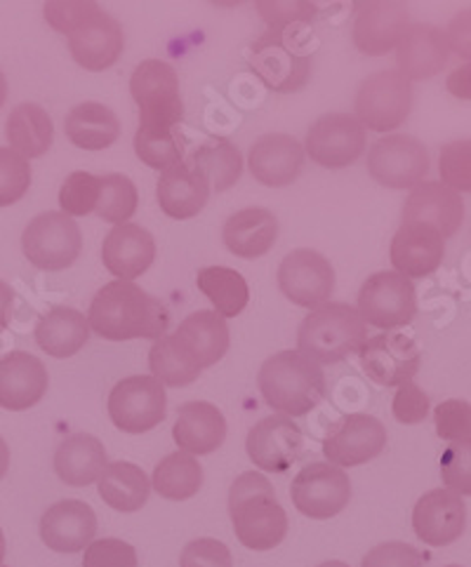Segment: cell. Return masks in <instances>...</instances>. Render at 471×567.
<instances>
[{"label": "cell", "mask_w": 471, "mask_h": 567, "mask_svg": "<svg viewBox=\"0 0 471 567\" xmlns=\"http://www.w3.org/2000/svg\"><path fill=\"white\" fill-rule=\"evenodd\" d=\"M188 161L201 169L207 184H211V192H217V194L232 188L243 173L240 151L226 140L205 142L194 151L192 156H188Z\"/></svg>", "instance_id": "f35d334b"}, {"label": "cell", "mask_w": 471, "mask_h": 567, "mask_svg": "<svg viewBox=\"0 0 471 567\" xmlns=\"http://www.w3.org/2000/svg\"><path fill=\"white\" fill-rule=\"evenodd\" d=\"M0 567H3V565H0Z\"/></svg>", "instance_id": "e7e4bbea"}, {"label": "cell", "mask_w": 471, "mask_h": 567, "mask_svg": "<svg viewBox=\"0 0 471 567\" xmlns=\"http://www.w3.org/2000/svg\"><path fill=\"white\" fill-rule=\"evenodd\" d=\"M358 353H361L364 372L380 386H403L412 382L422 363V353L414 339L403 332L370 337Z\"/></svg>", "instance_id": "5bb4252c"}, {"label": "cell", "mask_w": 471, "mask_h": 567, "mask_svg": "<svg viewBox=\"0 0 471 567\" xmlns=\"http://www.w3.org/2000/svg\"><path fill=\"white\" fill-rule=\"evenodd\" d=\"M94 8L98 3H85V0H52L45 3V19L54 31L69 33Z\"/></svg>", "instance_id": "db71d44e"}, {"label": "cell", "mask_w": 471, "mask_h": 567, "mask_svg": "<svg viewBox=\"0 0 471 567\" xmlns=\"http://www.w3.org/2000/svg\"><path fill=\"white\" fill-rule=\"evenodd\" d=\"M301 445H305V439H301L299 426L283 414L257 422L245 441L248 457L267 474L288 471L301 455Z\"/></svg>", "instance_id": "ac0fdd59"}, {"label": "cell", "mask_w": 471, "mask_h": 567, "mask_svg": "<svg viewBox=\"0 0 471 567\" xmlns=\"http://www.w3.org/2000/svg\"><path fill=\"white\" fill-rule=\"evenodd\" d=\"M259 391L283 417L309 414L326 395V374L301 351H280L264 361L257 377Z\"/></svg>", "instance_id": "3957f363"}, {"label": "cell", "mask_w": 471, "mask_h": 567, "mask_svg": "<svg viewBox=\"0 0 471 567\" xmlns=\"http://www.w3.org/2000/svg\"><path fill=\"white\" fill-rule=\"evenodd\" d=\"M151 485L156 493L170 502H184L198 495L203 485V466L194 455L186 452H173L156 466Z\"/></svg>", "instance_id": "8d00e7d4"}, {"label": "cell", "mask_w": 471, "mask_h": 567, "mask_svg": "<svg viewBox=\"0 0 471 567\" xmlns=\"http://www.w3.org/2000/svg\"><path fill=\"white\" fill-rule=\"evenodd\" d=\"M368 339V326L361 313L342 301H326L301 320L297 332V351L316 363H339L358 353Z\"/></svg>", "instance_id": "277c9868"}, {"label": "cell", "mask_w": 471, "mask_h": 567, "mask_svg": "<svg viewBox=\"0 0 471 567\" xmlns=\"http://www.w3.org/2000/svg\"><path fill=\"white\" fill-rule=\"evenodd\" d=\"M6 100H8V83H6L3 71H0V109H3Z\"/></svg>", "instance_id": "91938a15"}, {"label": "cell", "mask_w": 471, "mask_h": 567, "mask_svg": "<svg viewBox=\"0 0 471 567\" xmlns=\"http://www.w3.org/2000/svg\"><path fill=\"white\" fill-rule=\"evenodd\" d=\"M173 439L186 455H211L226 439L224 414L205 401L184 403L177 410Z\"/></svg>", "instance_id": "f546056e"}, {"label": "cell", "mask_w": 471, "mask_h": 567, "mask_svg": "<svg viewBox=\"0 0 471 567\" xmlns=\"http://www.w3.org/2000/svg\"><path fill=\"white\" fill-rule=\"evenodd\" d=\"M410 17L403 3H364L354 19V45L368 56H382L401 43Z\"/></svg>", "instance_id": "7402d4cb"}, {"label": "cell", "mask_w": 471, "mask_h": 567, "mask_svg": "<svg viewBox=\"0 0 471 567\" xmlns=\"http://www.w3.org/2000/svg\"><path fill=\"white\" fill-rule=\"evenodd\" d=\"M387 445L385 424L372 414H347L324 441V455L332 466H361Z\"/></svg>", "instance_id": "2e32d148"}, {"label": "cell", "mask_w": 471, "mask_h": 567, "mask_svg": "<svg viewBox=\"0 0 471 567\" xmlns=\"http://www.w3.org/2000/svg\"><path fill=\"white\" fill-rule=\"evenodd\" d=\"M165 386L154 377L135 374L121 380L109 393V417L125 433H146L165 420Z\"/></svg>", "instance_id": "8fae6325"}, {"label": "cell", "mask_w": 471, "mask_h": 567, "mask_svg": "<svg viewBox=\"0 0 471 567\" xmlns=\"http://www.w3.org/2000/svg\"><path fill=\"white\" fill-rule=\"evenodd\" d=\"M6 135L10 148L17 151L22 158H41L48 154L54 140V127L48 111L38 104L24 102L12 109L6 123Z\"/></svg>", "instance_id": "e575fe53"}, {"label": "cell", "mask_w": 471, "mask_h": 567, "mask_svg": "<svg viewBox=\"0 0 471 567\" xmlns=\"http://www.w3.org/2000/svg\"><path fill=\"white\" fill-rule=\"evenodd\" d=\"M156 196L161 210L173 219H192L196 217L207 198H211V184L203 177L201 169L184 158L161 175Z\"/></svg>", "instance_id": "4316f807"}, {"label": "cell", "mask_w": 471, "mask_h": 567, "mask_svg": "<svg viewBox=\"0 0 471 567\" xmlns=\"http://www.w3.org/2000/svg\"><path fill=\"white\" fill-rule=\"evenodd\" d=\"M90 337L88 318L69 307L50 309L35 326V344L52 358L79 353Z\"/></svg>", "instance_id": "d6a6232c"}, {"label": "cell", "mask_w": 471, "mask_h": 567, "mask_svg": "<svg viewBox=\"0 0 471 567\" xmlns=\"http://www.w3.org/2000/svg\"><path fill=\"white\" fill-rule=\"evenodd\" d=\"M422 565H424L422 554L406 542H387V544L375 546V549H370L361 560V567H422Z\"/></svg>", "instance_id": "816d5d0a"}, {"label": "cell", "mask_w": 471, "mask_h": 567, "mask_svg": "<svg viewBox=\"0 0 471 567\" xmlns=\"http://www.w3.org/2000/svg\"><path fill=\"white\" fill-rule=\"evenodd\" d=\"M104 443L92 433H73L54 452V474L71 487L98 483L106 464Z\"/></svg>", "instance_id": "4dcf8cb0"}, {"label": "cell", "mask_w": 471, "mask_h": 567, "mask_svg": "<svg viewBox=\"0 0 471 567\" xmlns=\"http://www.w3.org/2000/svg\"><path fill=\"white\" fill-rule=\"evenodd\" d=\"M173 342L198 370L213 368L229 349V328L215 311H196L182 320Z\"/></svg>", "instance_id": "484cf974"}, {"label": "cell", "mask_w": 471, "mask_h": 567, "mask_svg": "<svg viewBox=\"0 0 471 567\" xmlns=\"http://www.w3.org/2000/svg\"><path fill=\"white\" fill-rule=\"evenodd\" d=\"M250 173L264 186L293 184L305 165V148L290 135H264L250 148Z\"/></svg>", "instance_id": "f1b7e54d"}, {"label": "cell", "mask_w": 471, "mask_h": 567, "mask_svg": "<svg viewBox=\"0 0 471 567\" xmlns=\"http://www.w3.org/2000/svg\"><path fill=\"white\" fill-rule=\"evenodd\" d=\"M48 391V370L35 355L12 351L0 358V408L29 410L43 401Z\"/></svg>", "instance_id": "d4e9b609"}, {"label": "cell", "mask_w": 471, "mask_h": 567, "mask_svg": "<svg viewBox=\"0 0 471 567\" xmlns=\"http://www.w3.org/2000/svg\"><path fill=\"white\" fill-rule=\"evenodd\" d=\"M446 87L458 100H471V62L458 66L455 71H450L446 79Z\"/></svg>", "instance_id": "9f6ffc18"}, {"label": "cell", "mask_w": 471, "mask_h": 567, "mask_svg": "<svg viewBox=\"0 0 471 567\" xmlns=\"http://www.w3.org/2000/svg\"><path fill=\"white\" fill-rule=\"evenodd\" d=\"M69 50L75 64L88 71H104L119 62L123 52V29L116 19L94 8L69 33Z\"/></svg>", "instance_id": "e0dca14e"}, {"label": "cell", "mask_w": 471, "mask_h": 567, "mask_svg": "<svg viewBox=\"0 0 471 567\" xmlns=\"http://www.w3.org/2000/svg\"><path fill=\"white\" fill-rule=\"evenodd\" d=\"M403 221H422L443 238L455 236L464 221V203L443 182H422L410 192L403 205Z\"/></svg>", "instance_id": "cb8c5ba5"}, {"label": "cell", "mask_w": 471, "mask_h": 567, "mask_svg": "<svg viewBox=\"0 0 471 567\" xmlns=\"http://www.w3.org/2000/svg\"><path fill=\"white\" fill-rule=\"evenodd\" d=\"M100 497L121 514H135L146 504L151 483L137 464L113 462L98 481Z\"/></svg>", "instance_id": "d590c367"}, {"label": "cell", "mask_w": 471, "mask_h": 567, "mask_svg": "<svg viewBox=\"0 0 471 567\" xmlns=\"http://www.w3.org/2000/svg\"><path fill=\"white\" fill-rule=\"evenodd\" d=\"M229 516L245 549L272 551L288 535V516L274 485L257 471H245L229 489Z\"/></svg>", "instance_id": "7a4b0ae2"}, {"label": "cell", "mask_w": 471, "mask_h": 567, "mask_svg": "<svg viewBox=\"0 0 471 567\" xmlns=\"http://www.w3.org/2000/svg\"><path fill=\"white\" fill-rule=\"evenodd\" d=\"M370 177L387 188H414L429 173V154L420 140L387 135L368 154Z\"/></svg>", "instance_id": "7c38bea8"}, {"label": "cell", "mask_w": 471, "mask_h": 567, "mask_svg": "<svg viewBox=\"0 0 471 567\" xmlns=\"http://www.w3.org/2000/svg\"><path fill=\"white\" fill-rule=\"evenodd\" d=\"M149 368L151 377L158 380L163 386H188L198 380L201 370L184 358V353L173 342V334L156 339L149 351Z\"/></svg>", "instance_id": "ab89813d"}, {"label": "cell", "mask_w": 471, "mask_h": 567, "mask_svg": "<svg viewBox=\"0 0 471 567\" xmlns=\"http://www.w3.org/2000/svg\"><path fill=\"white\" fill-rule=\"evenodd\" d=\"M156 259V240L137 224L113 226L102 245V261L109 274L132 282L149 271Z\"/></svg>", "instance_id": "603a6c76"}, {"label": "cell", "mask_w": 471, "mask_h": 567, "mask_svg": "<svg viewBox=\"0 0 471 567\" xmlns=\"http://www.w3.org/2000/svg\"><path fill=\"white\" fill-rule=\"evenodd\" d=\"M12 299L14 292L8 286V282L0 280V332L8 328V320H10V309H12Z\"/></svg>", "instance_id": "6f0895ef"}, {"label": "cell", "mask_w": 471, "mask_h": 567, "mask_svg": "<svg viewBox=\"0 0 471 567\" xmlns=\"http://www.w3.org/2000/svg\"><path fill=\"white\" fill-rule=\"evenodd\" d=\"M100 196V177L90 173H73L60 188V205L66 217H85L94 213Z\"/></svg>", "instance_id": "7bdbcfd3"}, {"label": "cell", "mask_w": 471, "mask_h": 567, "mask_svg": "<svg viewBox=\"0 0 471 567\" xmlns=\"http://www.w3.org/2000/svg\"><path fill=\"white\" fill-rule=\"evenodd\" d=\"M83 567H140L135 546L123 539H94L83 556Z\"/></svg>", "instance_id": "681fc988"}, {"label": "cell", "mask_w": 471, "mask_h": 567, "mask_svg": "<svg viewBox=\"0 0 471 567\" xmlns=\"http://www.w3.org/2000/svg\"><path fill=\"white\" fill-rule=\"evenodd\" d=\"M356 311L361 313L366 326L393 332L408 326L418 313V297L410 278L396 271H380L364 282Z\"/></svg>", "instance_id": "9c48e42d"}, {"label": "cell", "mask_w": 471, "mask_h": 567, "mask_svg": "<svg viewBox=\"0 0 471 567\" xmlns=\"http://www.w3.org/2000/svg\"><path fill=\"white\" fill-rule=\"evenodd\" d=\"M441 476L450 493L471 495V441L450 443L441 457Z\"/></svg>", "instance_id": "bcb514c9"}, {"label": "cell", "mask_w": 471, "mask_h": 567, "mask_svg": "<svg viewBox=\"0 0 471 567\" xmlns=\"http://www.w3.org/2000/svg\"><path fill=\"white\" fill-rule=\"evenodd\" d=\"M8 468H10V447L3 439H0V478H6Z\"/></svg>", "instance_id": "680465c9"}, {"label": "cell", "mask_w": 471, "mask_h": 567, "mask_svg": "<svg viewBox=\"0 0 471 567\" xmlns=\"http://www.w3.org/2000/svg\"><path fill=\"white\" fill-rule=\"evenodd\" d=\"M290 499L301 516L328 520L347 508L351 499V481L339 466L311 462L293 478Z\"/></svg>", "instance_id": "30bf717a"}, {"label": "cell", "mask_w": 471, "mask_h": 567, "mask_svg": "<svg viewBox=\"0 0 471 567\" xmlns=\"http://www.w3.org/2000/svg\"><path fill=\"white\" fill-rule=\"evenodd\" d=\"M130 94L140 106V125L177 130L184 116L180 79L173 64L161 60L142 62L130 79Z\"/></svg>", "instance_id": "8992f818"}, {"label": "cell", "mask_w": 471, "mask_h": 567, "mask_svg": "<svg viewBox=\"0 0 471 567\" xmlns=\"http://www.w3.org/2000/svg\"><path fill=\"white\" fill-rule=\"evenodd\" d=\"M391 264L406 278H424L441 267L446 238L422 221H403L391 240Z\"/></svg>", "instance_id": "44dd1931"}, {"label": "cell", "mask_w": 471, "mask_h": 567, "mask_svg": "<svg viewBox=\"0 0 471 567\" xmlns=\"http://www.w3.org/2000/svg\"><path fill=\"white\" fill-rule=\"evenodd\" d=\"M31 186V165L10 146H0V207L24 198Z\"/></svg>", "instance_id": "ee69618b"}, {"label": "cell", "mask_w": 471, "mask_h": 567, "mask_svg": "<svg viewBox=\"0 0 471 567\" xmlns=\"http://www.w3.org/2000/svg\"><path fill=\"white\" fill-rule=\"evenodd\" d=\"M222 238L226 250L243 259L267 255L278 238L276 217L264 207H248L226 219Z\"/></svg>", "instance_id": "1f68e13d"}, {"label": "cell", "mask_w": 471, "mask_h": 567, "mask_svg": "<svg viewBox=\"0 0 471 567\" xmlns=\"http://www.w3.org/2000/svg\"><path fill=\"white\" fill-rule=\"evenodd\" d=\"M257 12L269 29H290L309 24L316 17V6L307 0H259Z\"/></svg>", "instance_id": "7dc6e473"}, {"label": "cell", "mask_w": 471, "mask_h": 567, "mask_svg": "<svg viewBox=\"0 0 471 567\" xmlns=\"http://www.w3.org/2000/svg\"><path fill=\"white\" fill-rule=\"evenodd\" d=\"M98 535V514L81 499L52 504L41 518V539L57 554H79Z\"/></svg>", "instance_id": "d6986e66"}, {"label": "cell", "mask_w": 471, "mask_h": 567, "mask_svg": "<svg viewBox=\"0 0 471 567\" xmlns=\"http://www.w3.org/2000/svg\"><path fill=\"white\" fill-rule=\"evenodd\" d=\"M439 169L448 188L458 194H471V140L446 144L441 148Z\"/></svg>", "instance_id": "f6af8a7d"}, {"label": "cell", "mask_w": 471, "mask_h": 567, "mask_svg": "<svg viewBox=\"0 0 471 567\" xmlns=\"http://www.w3.org/2000/svg\"><path fill=\"white\" fill-rule=\"evenodd\" d=\"M64 132L79 148L102 151L121 137V123L109 106L98 102H83L69 111Z\"/></svg>", "instance_id": "836d02e7"}, {"label": "cell", "mask_w": 471, "mask_h": 567, "mask_svg": "<svg viewBox=\"0 0 471 567\" xmlns=\"http://www.w3.org/2000/svg\"><path fill=\"white\" fill-rule=\"evenodd\" d=\"M429 414V395L418 384H403L393 395V417L401 424H420Z\"/></svg>", "instance_id": "f5cc1de1"}, {"label": "cell", "mask_w": 471, "mask_h": 567, "mask_svg": "<svg viewBox=\"0 0 471 567\" xmlns=\"http://www.w3.org/2000/svg\"><path fill=\"white\" fill-rule=\"evenodd\" d=\"M446 41H448V50L462 56V60L471 62V8L452 17V22L448 24V31H446Z\"/></svg>", "instance_id": "11a10c76"}, {"label": "cell", "mask_w": 471, "mask_h": 567, "mask_svg": "<svg viewBox=\"0 0 471 567\" xmlns=\"http://www.w3.org/2000/svg\"><path fill=\"white\" fill-rule=\"evenodd\" d=\"M318 567H349V565L342 560H328V563H320Z\"/></svg>", "instance_id": "94428289"}, {"label": "cell", "mask_w": 471, "mask_h": 567, "mask_svg": "<svg viewBox=\"0 0 471 567\" xmlns=\"http://www.w3.org/2000/svg\"><path fill=\"white\" fill-rule=\"evenodd\" d=\"M437 433L443 441H471V405L460 399H450L433 410Z\"/></svg>", "instance_id": "c3c4849f"}, {"label": "cell", "mask_w": 471, "mask_h": 567, "mask_svg": "<svg viewBox=\"0 0 471 567\" xmlns=\"http://www.w3.org/2000/svg\"><path fill=\"white\" fill-rule=\"evenodd\" d=\"M196 286L213 301L215 313L222 318H236L245 307H248V282L229 267L201 269L196 276Z\"/></svg>", "instance_id": "74e56055"}, {"label": "cell", "mask_w": 471, "mask_h": 567, "mask_svg": "<svg viewBox=\"0 0 471 567\" xmlns=\"http://www.w3.org/2000/svg\"><path fill=\"white\" fill-rule=\"evenodd\" d=\"M467 527L464 499L450 489H431L412 508V530L429 546L458 542Z\"/></svg>", "instance_id": "ffe728a7"}, {"label": "cell", "mask_w": 471, "mask_h": 567, "mask_svg": "<svg viewBox=\"0 0 471 567\" xmlns=\"http://www.w3.org/2000/svg\"><path fill=\"white\" fill-rule=\"evenodd\" d=\"M299 27L264 31L250 50V66L274 92H297L309 81L311 52Z\"/></svg>", "instance_id": "5b68a950"}, {"label": "cell", "mask_w": 471, "mask_h": 567, "mask_svg": "<svg viewBox=\"0 0 471 567\" xmlns=\"http://www.w3.org/2000/svg\"><path fill=\"white\" fill-rule=\"evenodd\" d=\"M3 558H6V535L0 530V563H3Z\"/></svg>", "instance_id": "6125c7cd"}, {"label": "cell", "mask_w": 471, "mask_h": 567, "mask_svg": "<svg viewBox=\"0 0 471 567\" xmlns=\"http://www.w3.org/2000/svg\"><path fill=\"white\" fill-rule=\"evenodd\" d=\"M135 151L142 163L154 169H170L182 163L184 146L177 130L173 127H144L140 125L135 132Z\"/></svg>", "instance_id": "60d3db41"}, {"label": "cell", "mask_w": 471, "mask_h": 567, "mask_svg": "<svg viewBox=\"0 0 471 567\" xmlns=\"http://www.w3.org/2000/svg\"><path fill=\"white\" fill-rule=\"evenodd\" d=\"M90 330L111 342L161 339L170 328V313L161 299L146 295L135 282L113 280L94 295L88 311Z\"/></svg>", "instance_id": "6da1fadb"}, {"label": "cell", "mask_w": 471, "mask_h": 567, "mask_svg": "<svg viewBox=\"0 0 471 567\" xmlns=\"http://www.w3.org/2000/svg\"><path fill=\"white\" fill-rule=\"evenodd\" d=\"M356 121L372 132H391L412 109V83L396 69L377 71L356 92Z\"/></svg>", "instance_id": "52a82bcc"}, {"label": "cell", "mask_w": 471, "mask_h": 567, "mask_svg": "<svg viewBox=\"0 0 471 567\" xmlns=\"http://www.w3.org/2000/svg\"><path fill=\"white\" fill-rule=\"evenodd\" d=\"M366 151V127L349 113L320 116L307 132L305 154L324 167L354 165Z\"/></svg>", "instance_id": "4fadbf2b"}, {"label": "cell", "mask_w": 471, "mask_h": 567, "mask_svg": "<svg viewBox=\"0 0 471 567\" xmlns=\"http://www.w3.org/2000/svg\"><path fill=\"white\" fill-rule=\"evenodd\" d=\"M446 33L437 27L412 24L396 45V64L408 81H424L443 71L448 64Z\"/></svg>", "instance_id": "83f0119b"}, {"label": "cell", "mask_w": 471, "mask_h": 567, "mask_svg": "<svg viewBox=\"0 0 471 567\" xmlns=\"http://www.w3.org/2000/svg\"><path fill=\"white\" fill-rule=\"evenodd\" d=\"M180 567H234V556L224 542L203 537L184 546Z\"/></svg>", "instance_id": "f907efd6"}, {"label": "cell", "mask_w": 471, "mask_h": 567, "mask_svg": "<svg viewBox=\"0 0 471 567\" xmlns=\"http://www.w3.org/2000/svg\"><path fill=\"white\" fill-rule=\"evenodd\" d=\"M446 567H460V565H446Z\"/></svg>", "instance_id": "be15d7a7"}, {"label": "cell", "mask_w": 471, "mask_h": 567, "mask_svg": "<svg viewBox=\"0 0 471 567\" xmlns=\"http://www.w3.org/2000/svg\"><path fill=\"white\" fill-rule=\"evenodd\" d=\"M27 259L41 271H64L79 259L83 236L79 224L64 213H43L29 221L22 236Z\"/></svg>", "instance_id": "ba28073f"}, {"label": "cell", "mask_w": 471, "mask_h": 567, "mask_svg": "<svg viewBox=\"0 0 471 567\" xmlns=\"http://www.w3.org/2000/svg\"><path fill=\"white\" fill-rule=\"evenodd\" d=\"M140 194L137 186L125 175H104L100 177V196H98V213L109 224H127V219L137 213Z\"/></svg>", "instance_id": "b9f144b4"}, {"label": "cell", "mask_w": 471, "mask_h": 567, "mask_svg": "<svg viewBox=\"0 0 471 567\" xmlns=\"http://www.w3.org/2000/svg\"><path fill=\"white\" fill-rule=\"evenodd\" d=\"M278 288L293 305L316 309L330 299L335 290V271L320 252L295 250L280 261Z\"/></svg>", "instance_id": "9a60e30c"}]
</instances>
